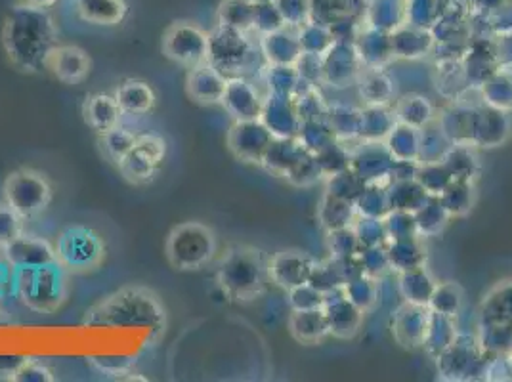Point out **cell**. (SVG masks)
<instances>
[{"label":"cell","mask_w":512,"mask_h":382,"mask_svg":"<svg viewBox=\"0 0 512 382\" xmlns=\"http://www.w3.org/2000/svg\"><path fill=\"white\" fill-rule=\"evenodd\" d=\"M83 20L94 25H119L127 16L125 0H79Z\"/></svg>","instance_id":"ac0fdd59"},{"label":"cell","mask_w":512,"mask_h":382,"mask_svg":"<svg viewBox=\"0 0 512 382\" xmlns=\"http://www.w3.org/2000/svg\"><path fill=\"white\" fill-rule=\"evenodd\" d=\"M222 104L237 121H253L258 115V100L253 88L239 79L228 81Z\"/></svg>","instance_id":"e0dca14e"},{"label":"cell","mask_w":512,"mask_h":382,"mask_svg":"<svg viewBox=\"0 0 512 382\" xmlns=\"http://www.w3.org/2000/svg\"><path fill=\"white\" fill-rule=\"evenodd\" d=\"M54 197L50 180L41 170H14L4 182V199L23 220H31L43 214Z\"/></svg>","instance_id":"8992f818"},{"label":"cell","mask_w":512,"mask_h":382,"mask_svg":"<svg viewBox=\"0 0 512 382\" xmlns=\"http://www.w3.org/2000/svg\"><path fill=\"white\" fill-rule=\"evenodd\" d=\"M56 381L52 369H48L44 363L39 360H29L23 363L22 369L18 371L14 382H52Z\"/></svg>","instance_id":"7402d4cb"},{"label":"cell","mask_w":512,"mask_h":382,"mask_svg":"<svg viewBox=\"0 0 512 382\" xmlns=\"http://www.w3.org/2000/svg\"><path fill=\"white\" fill-rule=\"evenodd\" d=\"M90 363L107 377H125L132 373L136 360L128 356H92Z\"/></svg>","instance_id":"44dd1931"},{"label":"cell","mask_w":512,"mask_h":382,"mask_svg":"<svg viewBox=\"0 0 512 382\" xmlns=\"http://www.w3.org/2000/svg\"><path fill=\"white\" fill-rule=\"evenodd\" d=\"M56 0H27V4H31V6H37V8H48V6H52Z\"/></svg>","instance_id":"cb8c5ba5"},{"label":"cell","mask_w":512,"mask_h":382,"mask_svg":"<svg viewBox=\"0 0 512 382\" xmlns=\"http://www.w3.org/2000/svg\"><path fill=\"white\" fill-rule=\"evenodd\" d=\"M2 256L14 270L41 268L58 262L56 247H52L50 241L25 232L2 251Z\"/></svg>","instance_id":"8fae6325"},{"label":"cell","mask_w":512,"mask_h":382,"mask_svg":"<svg viewBox=\"0 0 512 382\" xmlns=\"http://www.w3.org/2000/svg\"><path fill=\"white\" fill-rule=\"evenodd\" d=\"M106 255L102 235L86 226L65 228L56 243V260L67 274L96 272L104 264Z\"/></svg>","instance_id":"5b68a950"},{"label":"cell","mask_w":512,"mask_h":382,"mask_svg":"<svg viewBox=\"0 0 512 382\" xmlns=\"http://www.w3.org/2000/svg\"><path fill=\"white\" fill-rule=\"evenodd\" d=\"M216 235L201 222H182L174 226L165 243V256L176 272H197L213 262Z\"/></svg>","instance_id":"277c9868"},{"label":"cell","mask_w":512,"mask_h":382,"mask_svg":"<svg viewBox=\"0 0 512 382\" xmlns=\"http://www.w3.org/2000/svg\"><path fill=\"white\" fill-rule=\"evenodd\" d=\"M268 132L253 121H239L228 134V146L239 159L255 161L268 146Z\"/></svg>","instance_id":"9a60e30c"},{"label":"cell","mask_w":512,"mask_h":382,"mask_svg":"<svg viewBox=\"0 0 512 382\" xmlns=\"http://www.w3.org/2000/svg\"><path fill=\"white\" fill-rule=\"evenodd\" d=\"M60 44L58 27L44 8L18 6L4 23L2 46L10 64L23 73L46 69L48 58Z\"/></svg>","instance_id":"6da1fadb"},{"label":"cell","mask_w":512,"mask_h":382,"mask_svg":"<svg viewBox=\"0 0 512 382\" xmlns=\"http://www.w3.org/2000/svg\"><path fill=\"white\" fill-rule=\"evenodd\" d=\"M247 44L237 29L220 27L209 37V58L207 64L213 65L222 75L234 73L247 60Z\"/></svg>","instance_id":"30bf717a"},{"label":"cell","mask_w":512,"mask_h":382,"mask_svg":"<svg viewBox=\"0 0 512 382\" xmlns=\"http://www.w3.org/2000/svg\"><path fill=\"white\" fill-rule=\"evenodd\" d=\"M86 327L134 329L144 327L161 335L167 327V308L161 297L144 285H127L94 304L83 319Z\"/></svg>","instance_id":"7a4b0ae2"},{"label":"cell","mask_w":512,"mask_h":382,"mask_svg":"<svg viewBox=\"0 0 512 382\" xmlns=\"http://www.w3.org/2000/svg\"><path fill=\"white\" fill-rule=\"evenodd\" d=\"M226 77L214 69L211 64L197 65L188 71L186 77V92L193 102L211 106V104H222L224 92H226Z\"/></svg>","instance_id":"4fadbf2b"},{"label":"cell","mask_w":512,"mask_h":382,"mask_svg":"<svg viewBox=\"0 0 512 382\" xmlns=\"http://www.w3.org/2000/svg\"><path fill=\"white\" fill-rule=\"evenodd\" d=\"M136 140H138V134H134L130 128L119 125L100 134V148L107 159L117 165L128 151L134 148Z\"/></svg>","instance_id":"d6986e66"},{"label":"cell","mask_w":512,"mask_h":382,"mask_svg":"<svg viewBox=\"0 0 512 382\" xmlns=\"http://www.w3.org/2000/svg\"><path fill=\"white\" fill-rule=\"evenodd\" d=\"M14 293L31 312L50 316L64 306L69 295L67 272L58 262L41 268L16 270Z\"/></svg>","instance_id":"3957f363"},{"label":"cell","mask_w":512,"mask_h":382,"mask_svg":"<svg viewBox=\"0 0 512 382\" xmlns=\"http://www.w3.org/2000/svg\"><path fill=\"white\" fill-rule=\"evenodd\" d=\"M2 314H4V312H2V310H0V318H2ZM0 323H2V321H0Z\"/></svg>","instance_id":"d4e9b609"},{"label":"cell","mask_w":512,"mask_h":382,"mask_svg":"<svg viewBox=\"0 0 512 382\" xmlns=\"http://www.w3.org/2000/svg\"><path fill=\"white\" fill-rule=\"evenodd\" d=\"M218 283L228 297L245 300L260 287V260L251 249L228 251L218 266Z\"/></svg>","instance_id":"52a82bcc"},{"label":"cell","mask_w":512,"mask_h":382,"mask_svg":"<svg viewBox=\"0 0 512 382\" xmlns=\"http://www.w3.org/2000/svg\"><path fill=\"white\" fill-rule=\"evenodd\" d=\"M27 360H29L27 356L0 354V381H14L18 371L22 369L23 363Z\"/></svg>","instance_id":"603a6c76"},{"label":"cell","mask_w":512,"mask_h":382,"mask_svg":"<svg viewBox=\"0 0 512 382\" xmlns=\"http://www.w3.org/2000/svg\"><path fill=\"white\" fill-rule=\"evenodd\" d=\"M46 69L65 85H81L92 71V60L79 46L58 44L48 58Z\"/></svg>","instance_id":"7c38bea8"},{"label":"cell","mask_w":512,"mask_h":382,"mask_svg":"<svg viewBox=\"0 0 512 382\" xmlns=\"http://www.w3.org/2000/svg\"><path fill=\"white\" fill-rule=\"evenodd\" d=\"M23 222L25 220L12 207L0 205V253L23 234Z\"/></svg>","instance_id":"ffe728a7"},{"label":"cell","mask_w":512,"mask_h":382,"mask_svg":"<svg viewBox=\"0 0 512 382\" xmlns=\"http://www.w3.org/2000/svg\"><path fill=\"white\" fill-rule=\"evenodd\" d=\"M83 115L86 125L96 130L98 134L107 132L111 128L119 127L123 119V109L119 102L111 94H92L88 96L83 104Z\"/></svg>","instance_id":"5bb4252c"},{"label":"cell","mask_w":512,"mask_h":382,"mask_svg":"<svg viewBox=\"0 0 512 382\" xmlns=\"http://www.w3.org/2000/svg\"><path fill=\"white\" fill-rule=\"evenodd\" d=\"M163 54L186 69L207 64L209 35L192 22H176L163 35Z\"/></svg>","instance_id":"9c48e42d"},{"label":"cell","mask_w":512,"mask_h":382,"mask_svg":"<svg viewBox=\"0 0 512 382\" xmlns=\"http://www.w3.org/2000/svg\"><path fill=\"white\" fill-rule=\"evenodd\" d=\"M115 98L119 102V107L123 109L125 115L132 117H144L153 111L157 104V94L151 88L150 83L130 79L117 88Z\"/></svg>","instance_id":"2e32d148"},{"label":"cell","mask_w":512,"mask_h":382,"mask_svg":"<svg viewBox=\"0 0 512 382\" xmlns=\"http://www.w3.org/2000/svg\"><path fill=\"white\" fill-rule=\"evenodd\" d=\"M167 157V142L159 134H142L138 136L134 148L117 163L121 176L132 186H148L161 169Z\"/></svg>","instance_id":"ba28073f"}]
</instances>
